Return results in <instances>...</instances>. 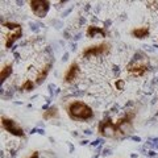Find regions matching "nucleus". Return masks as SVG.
Segmentation results:
<instances>
[{
	"instance_id": "nucleus-11",
	"label": "nucleus",
	"mask_w": 158,
	"mask_h": 158,
	"mask_svg": "<svg viewBox=\"0 0 158 158\" xmlns=\"http://www.w3.org/2000/svg\"><path fill=\"white\" fill-rule=\"evenodd\" d=\"M23 37V29H19V31L13 32V33H8L6 36V49H12L15 42Z\"/></svg>"
},
{
	"instance_id": "nucleus-21",
	"label": "nucleus",
	"mask_w": 158,
	"mask_h": 158,
	"mask_svg": "<svg viewBox=\"0 0 158 158\" xmlns=\"http://www.w3.org/2000/svg\"><path fill=\"white\" fill-rule=\"evenodd\" d=\"M102 144H103V140H102V138H98V140L91 142V146H99V145H102Z\"/></svg>"
},
{
	"instance_id": "nucleus-5",
	"label": "nucleus",
	"mask_w": 158,
	"mask_h": 158,
	"mask_svg": "<svg viewBox=\"0 0 158 158\" xmlns=\"http://www.w3.org/2000/svg\"><path fill=\"white\" fill-rule=\"evenodd\" d=\"M2 128L6 132H8L11 136L25 138V132H24V129L17 124V121H15L11 117L2 116Z\"/></svg>"
},
{
	"instance_id": "nucleus-25",
	"label": "nucleus",
	"mask_w": 158,
	"mask_h": 158,
	"mask_svg": "<svg viewBox=\"0 0 158 158\" xmlns=\"http://www.w3.org/2000/svg\"><path fill=\"white\" fill-rule=\"evenodd\" d=\"M156 154H157V153L154 150H149V152H148V156H149V157H154Z\"/></svg>"
},
{
	"instance_id": "nucleus-26",
	"label": "nucleus",
	"mask_w": 158,
	"mask_h": 158,
	"mask_svg": "<svg viewBox=\"0 0 158 158\" xmlns=\"http://www.w3.org/2000/svg\"><path fill=\"white\" fill-rule=\"evenodd\" d=\"M67 59H69V53H65V56H63L62 61H67Z\"/></svg>"
},
{
	"instance_id": "nucleus-20",
	"label": "nucleus",
	"mask_w": 158,
	"mask_h": 158,
	"mask_svg": "<svg viewBox=\"0 0 158 158\" xmlns=\"http://www.w3.org/2000/svg\"><path fill=\"white\" fill-rule=\"evenodd\" d=\"M102 154L103 156H110V154H112V150L110 149V148H104V149H103V152H102Z\"/></svg>"
},
{
	"instance_id": "nucleus-30",
	"label": "nucleus",
	"mask_w": 158,
	"mask_h": 158,
	"mask_svg": "<svg viewBox=\"0 0 158 158\" xmlns=\"http://www.w3.org/2000/svg\"><path fill=\"white\" fill-rule=\"evenodd\" d=\"M71 135H73L74 137H77V136H78V133H77V132H71Z\"/></svg>"
},
{
	"instance_id": "nucleus-6",
	"label": "nucleus",
	"mask_w": 158,
	"mask_h": 158,
	"mask_svg": "<svg viewBox=\"0 0 158 158\" xmlns=\"http://www.w3.org/2000/svg\"><path fill=\"white\" fill-rule=\"evenodd\" d=\"M127 73L129 74V75L135 77V78H141L144 77L145 74L149 71V62H148V59H145V61H141V62H131L127 65Z\"/></svg>"
},
{
	"instance_id": "nucleus-31",
	"label": "nucleus",
	"mask_w": 158,
	"mask_h": 158,
	"mask_svg": "<svg viewBox=\"0 0 158 158\" xmlns=\"http://www.w3.org/2000/svg\"><path fill=\"white\" fill-rule=\"evenodd\" d=\"M157 115H158V113H157Z\"/></svg>"
},
{
	"instance_id": "nucleus-2",
	"label": "nucleus",
	"mask_w": 158,
	"mask_h": 158,
	"mask_svg": "<svg viewBox=\"0 0 158 158\" xmlns=\"http://www.w3.org/2000/svg\"><path fill=\"white\" fill-rule=\"evenodd\" d=\"M136 115H137L136 110H127L124 112V115L117 118L116 127H117L118 135H121V138L132 136L133 131H135V127H133V120H135Z\"/></svg>"
},
{
	"instance_id": "nucleus-13",
	"label": "nucleus",
	"mask_w": 158,
	"mask_h": 158,
	"mask_svg": "<svg viewBox=\"0 0 158 158\" xmlns=\"http://www.w3.org/2000/svg\"><path fill=\"white\" fill-rule=\"evenodd\" d=\"M13 73V65L12 63H7V65H4L2 71H0V83H2V86L6 83V81L12 75Z\"/></svg>"
},
{
	"instance_id": "nucleus-24",
	"label": "nucleus",
	"mask_w": 158,
	"mask_h": 158,
	"mask_svg": "<svg viewBox=\"0 0 158 158\" xmlns=\"http://www.w3.org/2000/svg\"><path fill=\"white\" fill-rule=\"evenodd\" d=\"M71 11H73V7H71V8H69V9H67V11H65V12H63V13H62V16H63V17H65V16H66V15H69V13H70Z\"/></svg>"
},
{
	"instance_id": "nucleus-9",
	"label": "nucleus",
	"mask_w": 158,
	"mask_h": 158,
	"mask_svg": "<svg viewBox=\"0 0 158 158\" xmlns=\"http://www.w3.org/2000/svg\"><path fill=\"white\" fill-rule=\"evenodd\" d=\"M53 63H54V59H50V61H49L48 63H45L44 67H41V70L37 73V75H36V85L37 86L42 85V83L45 82V79L48 78L49 73H50L52 67H53Z\"/></svg>"
},
{
	"instance_id": "nucleus-1",
	"label": "nucleus",
	"mask_w": 158,
	"mask_h": 158,
	"mask_svg": "<svg viewBox=\"0 0 158 158\" xmlns=\"http://www.w3.org/2000/svg\"><path fill=\"white\" fill-rule=\"evenodd\" d=\"M67 116L74 121H88L92 120L95 113L94 110L85 102L81 100H73L66 106Z\"/></svg>"
},
{
	"instance_id": "nucleus-14",
	"label": "nucleus",
	"mask_w": 158,
	"mask_h": 158,
	"mask_svg": "<svg viewBox=\"0 0 158 158\" xmlns=\"http://www.w3.org/2000/svg\"><path fill=\"white\" fill-rule=\"evenodd\" d=\"M44 120H53V118H59V111L57 106H50L49 110L42 113Z\"/></svg>"
},
{
	"instance_id": "nucleus-12",
	"label": "nucleus",
	"mask_w": 158,
	"mask_h": 158,
	"mask_svg": "<svg viewBox=\"0 0 158 158\" xmlns=\"http://www.w3.org/2000/svg\"><path fill=\"white\" fill-rule=\"evenodd\" d=\"M149 34H150L149 27H138V28H133L131 31V36L137 40H144L149 37Z\"/></svg>"
},
{
	"instance_id": "nucleus-22",
	"label": "nucleus",
	"mask_w": 158,
	"mask_h": 158,
	"mask_svg": "<svg viewBox=\"0 0 158 158\" xmlns=\"http://www.w3.org/2000/svg\"><path fill=\"white\" fill-rule=\"evenodd\" d=\"M112 71H113V74L115 75H117L118 73H120V67H118L117 65H115V66H112Z\"/></svg>"
},
{
	"instance_id": "nucleus-27",
	"label": "nucleus",
	"mask_w": 158,
	"mask_h": 158,
	"mask_svg": "<svg viewBox=\"0 0 158 158\" xmlns=\"http://www.w3.org/2000/svg\"><path fill=\"white\" fill-rule=\"evenodd\" d=\"M85 133H86L87 136H90V135H92V131H91V129H86V131H85Z\"/></svg>"
},
{
	"instance_id": "nucleus-15",
	"label": "nucleus",
	"mask_w": 158,
	"mask_h": 158,
	"mask_svg": "<svg viewBox=\"0 0 158 158\" xmlns=\"http://www.w3.org/2000/svg\"><path fill=\"white\" fill-rule=\"evenodd\" d=\"M36 82H33L32 79H25V81L23 82V85L20 86V91H25V92H31L34 90V87H36Z\"/></svg>"
},
{
	"instance_id": "nucleus-19",
	"label": "nucleus",
	"mask_w": 158,
	"mask_h": 158,
	"mask_svg": "<svg viewBox=\"0 0 158 158\" xmlns=\"http://www.w3.org/2000/svg\"><path fill=\"white\" fill-rule=\"evenodd\" d=\"M25 158H40V152L38 150H34V152H32L31 154H29L28 157H25Z\"/></svg>"
},
{
	"instance_id": "nucleus-16",
	"label": "nucleus",
	"mask_w": 158,
	"mask_h": 158,
	"mask_svg": "<svg viewBox=\"0 0 158 158\" xmlns=\"http://www.w3.org/2000/svg\"><path fill=\"white\" fill-rule=\"evenodd\" d=\"M2 25L6 28V29H9V31H19V29H23L21 28V24L19 23H15V21H2Z\"/></svg>"
},
{
	"instance_id": "nucleus-23",
	"label": "nucleus",
	"mask_w": 158,
	"mask_h": 158,
	"mask_svg": "<svg viewBox=\"0 0 158 158\" xmlns=\"http://www.w3.org/2000/svg\"><path fill=\"white\" fill-rule=\"evenodd\" d=\"M131 138L136 142H141V137H138V136H131Z\"/></svg>"
},
{
	"instance_id": "nucleus-10",
	"label": "nucleus",
	"mask_w": 158,
	"mask_h": 158,
	"mask_svg": "<svg viewBox=\"0 0 158 158\" xmlns=\"http://www.w3.org/2000/svg\"><path fill=\"white\" fill-rule=\"evenodd\" d=\"M86 36L87 38H94L96 36H100V37H107L108 36V32L106 28H102V27H96V25H88L87 31H86Z\"/></svg>"
},
{
	"instance_id": "nucleus-4",
	"label": "nucleus",
	"mask_w": 158,
	"mask_h": 158,
	"mask_svg": "<svg viewBox=\"0 0 158 158\" xmlns=\"http://www.w3.org/2000/svg\"><path fill=\"white\" fill-rule=\"evenodd\" d=\"M98 132L99 135L106 138H120L116 121H113L112 117H103L98 124Z\"/></svg>"
},
{
	"instance_id": "nucleus-3",
	"label": "nucleus",
	"mask_w": 158,
	"mask_h": 158,
	"mask_svg": "<svg viewBox=\"0 0 158 158\" xmlns=\"http://www.w3.org/2000/svg\"><path fill=\"white\" fill-rule=\"evenodd\" d=\"M111 53V45L108 42H100L96 45H90L83 49L82 58L83 59H90V58H100L108 56Z\"/></svg>"
},
{
	"instance_id": "nucleus-28",
	"label": "nucleus",
	"mask_w": 158,
	"mask_h": 158,
	"mask_svg": "<svg viewBox=\"0 0 158 158\" xmlns=\"http://www.w3.org/2000/svg\"><path fill=\"white\" fill-rule=\"evenodd\" d=\"M87 144H88V141H87V140L81 141V145H82V146H85V145H87Z\"/></svg>"
},
{
	"instance_id": "nucleus-7",
	"label": "nucleus",
	"mask_w": 158,
	"mask_h": 158,
	"mask_svg": "<svg viewBox=\"0 0 158 158\" xmlns=\"http://www.w3.org/2000/svg\"><path fill=\"white\" fill-rule=\"evenodd\" d=\"M50 6L52 3L48 0H31L29 2V7H31L33 15L38 19H44L48 16L49 11H50Z\"/></svg>"
},
{
	"instance_id": "nucleus-8",
	"label": "nucleus",
	"mask_w": 158,
	"mask_h": 158,
	"mask_svg": "<svg viewBox=\"0 0 158 158\" xmlns=\"http://www.w3.org/2000/svg\"><path fill=\"white\" fill-rule=\"evenodd\" d=\"M79 74H81V66H79L78 62L74 61L70 63V66L67 67L65 75H63V82H65L66 85H73L79 78Z\"/></svg>"
},
{
	"instance_id": "nucleus-29",
	"label": "nucleus",
	"mask_w": 158,
	"mask_h": 158,
	"mask_svg": "<svg viewBox=\"0 0 158 158\" xmlns=\"http://www.w3.org/2000/svg\"><path fill=\"white\" fill-rule=\"evenodd\" d=\"M79 38H81V33H78V34H77V36H75V37H74V40H75V41H78V40H79Z\"/></svg>"
},
{
	"instance_id": "nucleus-17",
	"label": "nucleus",
	"mask_w": 158,
	"mask_h": 158,
	"mask_svg": "<svg viewBox=\"0 0 158 158\" xmlns=\"http://www.w3.org/2000/svg\"><path fill=\"white\" fill-rule=\"evenodd\" d=\"M115 87H116V90H118V91H124L125 90V81H124V79H121V78L116 79Z\"/></svg>"
},
{
	"instance_id": "nucleus-18",
	"label": "nucleus",
	"mask_w": 158,
	"mask_h": 158,
	"mask_svg": "<svg viewBox=\"0 0 158 158\" xmlns=\"http://www.w3.org/2000/svg\"><path fill=\"white\" fill-rule=\"evenodd\" d=\"M34 133H38V135H42V136L46 135L44 128H33V129L31 131V135H34Z\"/></svg>"
}]
</instances>
